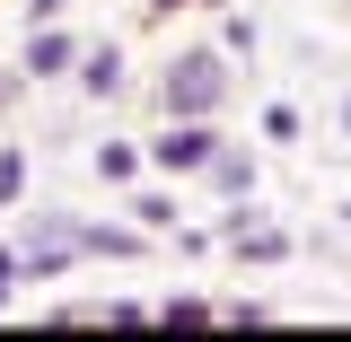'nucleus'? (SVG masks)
Here are the masks:
<instances>
[{"mask_svg":"<svg viewBox=\"0 0 351 342\" xmlns=\"http://www.w3.org/2000/svg\"><path fill=\"white\" fill-rule=\"evenodd\" d=\"M211 316H219V307H211V299H193V290H176V299L158 307V325H167V334H176V325H211Z\"/></svg>","mask_w":351,"mask_h":342,"instance_id":"obj_12","label":"nucleus"},{"mask_svg":"<svg viewBox=\"0 0 351 342\" xmlns=\"http://www.w3.org/2000/svg\"><path fill=\"white\" fill-rule=\"evenodd\" d=\"M9 299H18V272H0V316H9Z\"/></svg>","mask_w":351,"mask_h":342,"instance_id":"obj_17","label":"nucleus"},{"mask_svg":"<svg viewBox=\"0 0 351 342\" xmlns=\"http://www.w3.org/2000/svg\"><path fill=\"white\" fill-rule=\"evenodd\" d=\"M71 263H80V219L71 211H36L27 246H18V281H62Z\"/></svg>","mask_w":351,"mask_h":342,"instance_id":"obj_3","label":"nucleus"},{"mask_svg":"<svg viewBox=\"0 0 351 342\" xmlns=\"http://www.w3.org/2000/svg\"><path fill=\"white\" fill-rule=\"evenodd\" d=\"M88 167L123 193V184H141V167H149V158H141V141H97V149H88Z\"/></svg>","mask_w":351,"mask_h":342,"instance_id":"obj_8","label":"nucleus"},{"mask_svg":"<svg viewBox=\"0 0 351 342\" xmlns=\"http://www.w3.org/2000/svg\"><path fill=\"white\" fill-rule=\"evenodd\" d=\"M202 184H211L219 202H246V193H263V167H255V149L219 141V149H211V167H202Z\"/></svg>","mask_w":351,"mask_h":342,"instance_id":"obj_7","label":"nucleus"},{"mask_svg":"<svg viewBox=\"0 0 351 342\" xmlns=\"http://www.w3.org/2000/svg\"><path fill=\"white\" fill-rule=\"evenodd\" d=\"M343 228H351V202H343Z\"/></svg>","mask_w":351,"mask_h":342,"instance_id":"obj_18","label":"nucleus"},{"mask_svg":"<svg viewBox=\"0 0 351 342\" xmlns=\"http://www.w3.org/2000/svg\"><path fill=\"white\" fill-rule=\"evenodd\" d=\"M219 141H228V132H219L211 114H167V132H149V141H141V158H149L158 175H176V184H184V175L211 167Z\"/></svg>","mask_w":351,"mask_h":342,"instance_id":"obj_2","label":"nucleus"},{"mask_svg":"<svg viewBox=\"0 0 351 342\" xmlns=\"http://www.w3.org/2000/svg\"><path fill=\"white\" fill-rule=\"evenodd\" d=\"M334 123H343V141H351V80H343V106H334Z\"/></svg>","mask_w":351,"mask_h":342,"instance_id":"obj_16","label":"nucleus"},{"mask_svg":"<svg viewBox=\"0 0 351 342\" xmlns=\"http://www.w3.org/2000/svg\"><path fill=\"white\" fill-rule=\"evenodd\" d=\"M299 106H290V97H272V106H263V141H299Z\"/></svg>","mask_w":351,"mask_h":342,"instance_id":"obj_13","label":"nucleus"},{"mask_svg":"<svg viewBox=\"0 0 351 342\" xmlns=\"http://www.w3.org/2000/svg\"><path fill=\"white\" fill-rule=\"evenodd\" d=\"M158 106L167 114H219L228 106V53L219 44H184L167 62V80H158Z\"/></svg>","mask_w":351,"mask_h":342,"instance_id":"obj_1","label":"nucleus"},{"mask_svg":"<svg viewBox=\"0 0 351 342\" xmlns=\"http://www.w3.org/2000/svg\"><path fill=\"white\" fill-rule=\"evenodd\" d=\"M71 80H80V97H97V106H114V97L132 88V62H123V44H114V36H106V44H80Z\"/></svg>","mask_w":351,"mask_h":342,"instance_id":"obj_4","label":"nucleus"},{"mask_svg":"<svg viewBox=\"0 0 351 342\" xmlns=\"http://www.w3.org/2000/svg\"><path fill=\"white\" fill-rule=\"evenodd\" d=\"M141 9H149V18H176V9H193V0H141Z\"/></svg>","mask_w":351,"mask_h":342,"instance_id":"obj_15","label":"nucleus"},{"mask_svg":"<svg viewBox=\"0 0 351 342\" xmlns=\"http://www.w3.org/2000/svg\"><path fill=\"white\" fill-rule=\"evenodd\" d=\"M123 211H132V228L167 237V228H176V193H167V184H132V202H123Z\"/></svg>","mask_w":351,"mask_h":342,"instance_id":"obj_9","label":"nucleus"},{"mask_svg":"<svg viewBox=\"0 0 351 342\" xmlns=\"http://www.w3.org/2000/svg\"><path fill=\"white\" fill-rule=\"evenodd\" d=\"M18 202H27V149L0 141V211H18Z\"/></svg>","mask_w":351,"mask_h":342,"instance_id":"obj_11","label":"nucleus"},{"mask_svg":"<svg viewBox=\"0 0 351 342\" xmlns=\"http://www.w3.org/2000/svg\"><path fill=\"white\" fill-rule=\"evenodd\" d=\"M255 44H263V27L246 9H219V53H228V62H255Z\"/></svg>","mask_w":351,"mask_h":342,"instance_id":"obj_10","label":"nucleus"},{"mask_svg":"<svg viewBox=\"0 0 351 342\" xmlns=\"http://www.w3.org/2000/svg\"><path fill=\"white\" fill-rule=\"evenodd\" d=\"M53 18H71V0H27V27H53Z\"/></svg>","mask_w":351,"mask_h":342,"instance_id":"obj_14","label":"nucleus"},{"mask_svg":"<svg viewBox=\"0 0 351 342\" xmlns=\"http://www.w3.org/2000/svg\"><path fill=\"white\" fill-rule=\"evenodd\" d=\"M71 62H80V36H71L62 18H53V27H27V53H18V71H27V80H62Z\"/></svg>","mask_w":351,"mask_h":342,"instance_id":"obj_6","label":"nucleus"},{"mask_svg":"<svg viewBox=\"0 0 351 342\" xmlns=\"http://www.w3.org/2000/svg\"><path fill=\"white\" fill-rule=\"evenodd\" d=\"M158 246L149 228H132V219H80V255H97V263H141Z\"/></svg>","mask_w":351,"mask_h":342,"instance_id":"obj_5","label":"nucleus"}]
</instances>
